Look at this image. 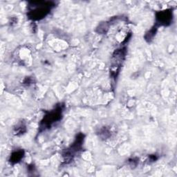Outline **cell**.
<instances>
[{"instance_id": "2", "label": "cell", "mask_w": 177, "mask_h": 177, "mask_svg": "<svg viewBox=\"0 0 177 177\" xmlns=\"http://www.w3.org/2000/svg\"><path fill=\"white\" fill-rule=\"evenodd\" d=\"M62 110L63 106L59 105L57 107L55 110L51 111L47 116H45V117L44 118V119L40 123L41 129L43 130L48 129L53 123H56L57 121H59L61 119L62 116Z\"/></svg>"}, {"instance_id": "9", "label": "cell", "mask_w": 177, "mask_h": 177, "mask_svg": "<svg viewBox=\"0 0 177 177\" xmlns=\"http://www.w3.org/2000/svg\"><path fill=\"white\" fill-rule=\"evenodd\" d=\"M149 158H150L149 159L150 161H155L157 159V157L156 155H152V156H150Z\"/></svg>"}, {"instance_id": "6", "label": "cell", "mask_w": 177, "mask_h": 177, "mask_svg": "<svg viewBox=\"0 0 177 177\" xmlns=\"http://www.w3.org/2000/svg\"><path fill=\"white\" fill-rule=\"evenodd\" d=\"M26 126L23 125L22 123H21V124H19L18 126H17V127L15 128L14 133L17 136H19L24 134V132H26Z\"/></svg>"}, {"instance_id": "4", "label": "cell", "mask_w": 177, "mask_h": 177, "mask_svg": "<svg viewBox=\"0 0 177 177\" xmlns=\"http://www.w3.org/2000/svg\"><path fill=\"white\" fill-rule=\"evenodd\" d=\"M24 152L23 150H18V151H15L12 153L9 161L12 163H19L24 157Z\"/></svg>"}, {"instance_id": "8", "label": "cell", "mask_w": 177, "mask_h": 177, "mask_svg": "<svg viewBox=\"0 0 177 177\" xmlns=\"http://www.w3.org/2000/svg\"><path fill=\"white\" fill-rule=\"evenodd\" d=\"M129 163L131 166L136 167L138 163V159H132L129 160Z\"/></svg>"}, {"instance_id": "1", "label": "cell", "mask_w": 177, "mask_h": 177, "mask_svg": "<svg viewBox=\"0 0 177 177\" xmlns=\"http://www.w3.org/2000/svg\"><path fill=\"white\" fill-rule=\"evenodd\" d=\"M55 6L51 2H32L29 4L28 18L33 20H40L45 18Z\"/></svg>"}, {"instance_id": "3", "label": "cell", "mask_w": 177, "mask_h": 177, "mask_svg": "<svg viewBox=\"0 0 177 177\" xmlns=\"http://www.w3.org/2000/svg\"><path fill=\"white\" fill-rule=\"evenodd\" d=\"M156 21L160 25L168 26L172 21V12L171 9H167L156 13Z\"/></svg>"}, {"instance_id": "5", "label": "cell", "mask_w": 177, "mask_h": 177, "mask_svg": "<svg viewBox=\"0 0 177 177\" xmlns=\"http://www.w3.org/2000/svg\"><path fill=\"white\" fill-rule=\"evenodd\" d=\"M157 31V26H154L152 29H150L145 35V40L147 41V42H151V41L153 40L154 37L156 35Z\"/></svg>"}, {"instance_id": "7", "label": "cell", "mask_w": 177, "mask_h": 177, "mask_svg": "<svg viewBox=\"0 0 177 177\" xmlns=\"http://www.w3.org/2000/svg\"><path fill=\"white\" fill-rule=\"evenodd\" d=\"M100 134V136L102 138H103V139H105V138L107 139V138H108L110 136V132H109V131L106 129H102Z\"/></svg>"}]
</instances>
